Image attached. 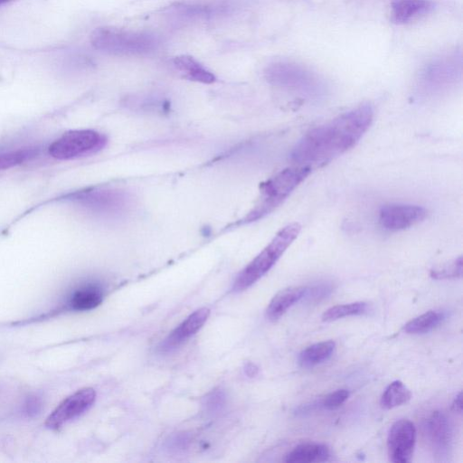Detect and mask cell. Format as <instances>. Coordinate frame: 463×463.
Masks as SVG:
<instances>
[{
	"label": "cell",
	"mask_w": 463,
	"mask_h": 463,
	"mask_svg": "<svg viewBox=\"0 0 463 463\" xmlns=\"http://www.w3.org/2000/svg\"><path fill=\"white\" fill-rule=\"evenodd\" d=\"M373 109L363 103L307 132L291 152L297 165H323L351 149L369 128Z\"/></svg>",
	"instance_id": "obj_1"
},
{
	"label": "cell",
	"mask_w": 463,
	"mask_h": 463,
	"mask_svg": "<svg viewBox=\"0 0 463 463\" xmlns=\"http://www.w3.org/2000/svg\"><path fill=\"white\" fill-rule=\"evenodd\" d=\"M308 166L296 165L281 170L260 186L257 203L242 219L243 223L261 219L275 210L310 174Z\"/></svg>",
	"instance_id": "obj_2"
},
{
	"label": "cell",
	"mask_w": 463,
	"mask_h": 463,
	"mask_svg": "<svg viewBox=\"0 0 463 463\" xmlns=\"http://www.w3.org/2000/svg\"><path fill=\"white\" fill-rule=\"evenodd\" d=\"M300 229L298 222L281 228L271 241L241 271L234 281L233 291H242L264 276L298 237Z\"/></svg>",
	"instance_id": "obj_3"
},
{
	"label": "cell",
	"mask_w": 463,
	"mask_h": 463,
	"mask_svg": "<svg viewBox=\"0 0 463 463\" xmlns=\"http://www.w3.org/2000/svg\"><path fill=\"white\" fill-rule=\"evenodd\" d=\"M90 43L96 50L115 55L146 54L158 44L150 33L107 26L94 30Z\"/></svg>",
	"instance_id": "obj_4"
},
{
	"label": "cell",
	"mask_w": 463,
	"mask_h": 463,
	"mask_svg": "<svg viewBox=\"0 0 463 463\" xmlns=\"http://www.w3.org/2000/svg\"><path fill=\"white\" fill-rule=\"evenodd\" d=\"M107 144L103 134L91 129L71 130L56 139L49 147L50 155L59 160H70L90 156Z\"/></svg>",
	"instance_id": "obj_5"
},
{
	"label": "cell",
	"mask_w": 463,
	"mask_h": 463,
	"mask_svg": "<svg viewBox=\"0 0 463 463\" xmlns=\"http://www.w3.org/2000/svg\"><path fill=\"white\" fill-rule=\"evenodd\" d=\"M85 207L104 214H120L129 204L126 193L118 189H89L73 194Z\"/></svg>",
	"instance_id": "obj_6"
},
{
	"label": "cell",
	"mask_w": 463,
	"mask_h": 463,
	"mask_svg": "<svg viewBox=\"0 0 463 463\" xmlns=\"http://www.w3.org/2000/svg\"><path fill=\"white\" fill-rule=\"evenodd\" d=\"M96 392L92 388L80 389L65 398L48 416L46 426L57 430L71 420L80 416L94 402Z\"/></svg>",
	"instance_id": "obj_7"
},
{
	"label": "cell",
	"mask_w": 463,
	"mask_h": 463,
	"mask_svg": "<svg viewBox=\"0 0 463 463\" xmlns=\"http://www.w3.org/2000/svg\"><path fill=\"white\" fill-rule=\"evenodd\" d=\"M416 441V428L406 419L394 422L388 433L387 449L390 460L405 463L411 459Z\"/></svg>",
	"instance_id": "obj_8"
},
{
	"label": "cell",
	"mask_w": 463,
	"mask_h": 463,
	"mask_svg": "<svg viewBox=\"0 0 463 463\" xmlns=\"http://www.w3.org/2000/svg\"><path fill=\"white\" fill-rule=\"evenodd\" d=\"M427 213V210L420 205L391 203L381 208L379 222L386 230L401 231L420 222Z\"/></svg>",
	"instance_id": "obj_9"
},
{
	"label": "cell",
	"mask_w": 463,
	"mask_h": 463,
	"mask_svg": "<svg viewBox=\"0 0 463 463\" xmlns=\"http://www.w3.org/2000/svg\"><path fill=\"white\" fill-rule=\"evenodd\" d=\"M266 77L272 84L294 89L308 95L315 94L318 90L312 79L304 73L293 71V68L283 64L269 67L266 71Z\"/></svg>",
	"instance_id": "obj_10"
},
{
	"label": "cell",
	"mask_w": 463,
	"mask_h": 463,
	"mask_svg": "<svg viewBox=\"0 0 463 463\" xmlns=\"http://www.w3.org/2000/svg\"><path fill=\"white\" fill-rule=\"evenodd\" d=\"M424 435L437 452L448 450L451 439L450 426L448 419L440 412H434L423 424Z\"/></svg>",
	"instance_id": "obj_11"
},
{
	"label": "cell",
	"mask_w": 463,
	"mask_h": 463,
	"mask_svg": "<svg viewBox=\"0 0 463 463\" xmlns=\"http://www.w3.org/2000/svg\"><path fill=\"white\" fill-rule=\"evenodd\" d=\"M434 8L430 0H392L391 3V21L396 24H405L427 14Z\"/></svg>",
	"instance_id": "obj_12"
},
{
	"label": "cell",
	"mask_w": 463,
	"mask_h": 463,
	"mask_svg": "<svg viewBox=\"0 0 463 463\" xmlns=\"http://www.w3.org/2000/svg\"><path fill=\"white\" fill-rule=\"evenodd\" d=\"M210 315L207 307H202L186 317L163 343V349L169 350L179 345L194 335L206 322Z\"/></svg>",
	"instance_id": "obj_13"
},
{
	"label": "cell",
	"mask_w": 463,
	"mask_h": 463,
	"mask_svg": "<svg viewBox=\"0 0 463 463\" xmlns=\"http://www.w3.org/2000/svg\"><path fill=\"white\" fill-rule=\"evenodd\" d=\"M307 287H288L278 292L270 300L266 317L275 321L283 316L287 310L306 295Z\"/></svg>",
	"instance_id": "obj_14"
},
{
	"label": "cell",
	"mask_w": 463,
	"mask_h": 463,
	"mask_svg": "<svg viewBox=\"0 0 463 463\" xmlns=\"http://www.w3.org/2000/svg\"><path fill=\"white\" fill-rule=\"evenodd\" d=\"M173 64L178 73L184 79L211 84L215 81V75L190 55H179L174 58Z\"/></svg>",
	"instance_id": "obj_15"
},
{
	"label": "cell",
	"mask_w": 463,
	"mask_h": 463,
	"mask_svg": "<svg viewBox=\"0 0 463 463\" xmlns=\"http://www.w3.org/2000/svg\"><path fill=\"white\" fill-rule=\"evenodd\" d=\"M330 458V450L325 444L303 443L288 452L285 461L288 463L324 462Z\"/></svg>",
	"instance_id": "obj_16"
},
{
	"label": "cell",
	"mask_w": 463,
	"mask_h": 463,
	"mask_svg": "<svg viewBox=\"0 0 463 463\" xmlns=\"http://www.w3.org/2000/svg\"><path fill=\"white\" fill-rule=\"evenodd\" d=\"M335 346V344L332 340L311 345L301 351L298 363L302 367H313L327 360L331 356Z\"/></svg>",
	"instance_id": "obj_17"
},
{
	"label": "cell",
	"mask_w": 463,
	"mask_h": 463,
	"mask_svg": "<svg viewBox=\"0 0 463 463\" xmlns=\"http://www.w3.org/2000/svg\"><path fill=\"white\" fill-rule=\"evenodd\" d=\"M102 293L95 286H85L77 289L70 299L71 309L77 311L90 310L98 307L102 301Z\"/></svg>",
	"instance_id": "obj_18"
},
{
	"label": "cell",
	"mask_w": 463,
	"mask_h": 463,
	"mask_svg": "<svg viewBox=\"0 0 463 463\" xmlns=\"http://www.w3.org/2000/svg\"><path fill=\"white\" fill-rule=\"evenodd\" d=\"M411 398V391L401 381H394L388 385L382 394V408L390 410L408 402Z\"/></svg>",
	"instance_id": "obj_19"
},
{
	"label": "cell",
	"mask_w": 463,
	"mask_h": 463,
	"mask_svg": "<svg viewBox=\"0 0 463 463\" xmlns=\"http://www.w3.org/2000/svg\"><path fill=\"white\" fill-rule=\"evenodd\" d=\"M444 315L430 310L411 320L403 327L407 334H424L436 327L443 319Z\"/></svg>",
	"instance_id": "obj_20"
},
{
	"label": "cell",
	"mask_w": 463,
	"mask_h": 463,
	"mask_svg": "<svg viewBox=\"0 0 463 463\" xmlns=\"http://www.w3.org/2000/svg\"><path fill=\"white\" fill-rule=\"evenodd\" d=\"M366 310L367 303L362 301L336 305L323 313L322 320L326 322L335 321L345 317L362 315L365 313Z\"/></svg>",
	"instance_id": "obj_21"
},
{
	"label": "cell",
	"mask_w": 463,
	"mask_h": 463,
	"mask_svg": "<svg viewBox=\"0 0 463 463\" xmlns=\"http://www.w3.org/2000/svg\"><path fill=\"white\" fill-rule=\"evenodd\" d=\"M39 153L37 147H24L0 154V169H8L34 158Z\"/></svg>",
	"instance_id": "obj_22"
},
{
	"label": "cell",
	"mask_w": 463,
	"mask_h": 463,
	"mask_svg": "<svg viewBox=\"0 0 463 463\" xmlns=\"http://www.w3.org/2000/svg\"><path fill=\"white\" fill-rule=\"evenodd\" d=\"M462 276V257L433 268L430 270V277L435 279H455Z\"/></svg>",
	"instance_id": "obj_23"
},
{
	"label": "cell",
	"mask_w": 463,
	"mask_h": 463,
	"mask_svg": "<svg viewBox=\"0 0 463 463\" xmlns=\"http://www.w3.org/2000/svg\"><path fill=\"white\" fill-rule=\"evenodd\" d=\"M349 397V392L345 389L336 390L327 394L321 402L320 406L327 410L340 407Z\"/></svg>",
	"instance_id": "obj_24"
},
{
	"label": "cell",
	"mask_w": 463,
	"mask_h": 463,
	"mask_svg": "<svg viewBox=\"0 0 463 463\" xmlns=\"http://www.w3.org/2000/svg\"><path fill=\"white\" fill-rule=\"evenodd\" d=\"M452 410L459 414L462 412V393L458 392V394L456 396L453 403H452Z\"/></svg>",
	"instance_id": "obj_25"
},
{
	"label": "cell",
	"mask_w": 463,
	"mask_h": 463,
	"mask_svg": "<svg viewBox=\"0 0 463 463\" xmlns=\"http://www.w3.org/2000/svg\"><path fill=\"white\" fill-rule=\"evenodd\" d=\"M10 1H13V0H0V5H3V4H5V3H8Z\"/></svg>",
	"instance_id": "obj_26"
}]
</instances>
